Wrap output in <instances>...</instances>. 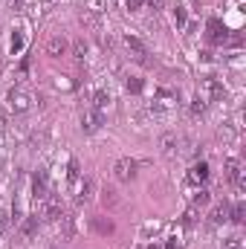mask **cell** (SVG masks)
<instances>
[{
  "label": "cell",
  "mask_w": 246,
  "mask_h": 249,
  "mask_svg": "<svg viewBox=\"0 0 246 249\" xmlns=\"http://www.w3.org/2000/svg\"><path fill=\"white\" fill-rule=\"evenodd\" d=\"M223 177H226V183H232L241 191L244 188V162L241 160H226L223 162Z\"/></svg>",
  "instance_id": "3957f363"
},
{
  "label": "cell",
  "mask_w": 246,
  "mask_h": 249,
  "mask_svg": "<svg viewBox=\"0 0 246 249\" xmlns=\"http://www.w3.org/2000/svg\"><path fill=\"white\" fill-rule=\"evenodd\" d=\"M20 44H23V41H20V35H15V38H12V53H18V50H20Z\"/></svg>",
  "instance_id": "d4e9b609"
},
{
  "label": "cell",
  "mask_w": 246,
  "mask_h": 249,
  "mask_svg": "<svg viewBox=\"0 0 246 249\" xmlns=\"http://www.w3.org/2000/svg\"><path fill=\"white\" fill-rule=\"evenodd\" d=\"M209 180V165L206 162H200V165H191V171H188V183H206Z\"/></svg>",
  "instance_id": "7c38bea8"
},
{
  "label": "cell",
  "mask_w": 246,
  "mask_h": 249,
  "mask_svg": "<svg viewBox=\"0 0 246 249\" xmlns=\"http://www.w3.org/2000/svg\"><path fill=\"white\" fill-rule=\"evenodd\" d=\"M229 220H235V223H244V220H246V206H244V203H238V206L229 212Z\"/></svg>",
  "instance_id": "e0dca14e"
},
{
  "label": "cell",
  "mask_w": 246,
  "mask_h": 249,
  "mask_svg": "<svg viewBox=\"0 0 246 249\" xmlns=\"http://www.w3.org/2000/svg\"><path fill=\"white\" fill-rule=\"evenodd\" d=\"M226 249H244V241H241V235H232V238H226Z\"/></svg>",
  "instance_id": "7402d4cb"
},
{
  "label": "cell",
  "mask_w": 246,
  "mask_h": 249,
  "mask_svg": "<svg viewBox=\"0 0 246 249\" xmlns=\"http://www.w3.org/2000/svg\"><path fill=\"white\" fill-rule=\"evenodd\" d=\"M194 223H197V209L191 206V209H188V212L183 214V226L188 229V226H194Z\"/></svg>",
  "instance_id": "ffe728a7"
},
{
  "label": "cell",
  "mask_w": 246,
  "mask_h": 249,
  "mask_svg": "<svg viewBox=\"0 0 246 249\" xmlns=\"http://www.w3.org/2000/svg\"><path fill=\"white\" fill-rule=\"evenodd\" d=\"M107 105H110V93H107V90H96V93H93V110L105 113Z\"/></svg>",
  "instance_id": "9a60e30c"
},
{
  "label": "cell",
  "mask_w": 246,
  "mask_h": 249,
  "mask_svg": "<svg viewBox=\"0 0 246 249\" xmlns=\"http://www.w3.org/2000/svg\"><path fill=\"white\" fill-rule=\"evenodd\" d=\"M127 90H130V93H139V90H142V81H139V78H133V81L127 78Z\"/></svg>",
  "instance_id": "cb8c5ba5"
},
{
  "label": "cell",
  "mask_w": 246,
  "mask_h": 249,
  "mask_svg": "<svg viewBox=\"0 0 246 249\" xmlns=\"http://www.w3.org/2000/svg\"><path fill=\"white\" fill-rule=\"evenodd\" d=\"M124 3H127V9H130V12H133V9H139V6H142V3H145V0H124Z\"/></svg>",
  "instance_id": "484cf974"
},
{
  "label": "cell",
  "mask_w": 246,
  "mask_h": 249,
  "mask_svg": "<svg viewBox=\"0 0 246 249\" xmlns=\"http://www.w3.org/2000/svg\"><path fill=\"white\" fill-rule=\"evenodd\" d=\"M206 107H209V102H203V99H200V96H197V99H194V102H191V113H203V110H206Z\"/></svg>",
  "instance_id": "603a6c76"
},
{
  "label": "cell",
  "mask_w": 246,
  "mask_h": 249,
  "mask_svg": "<svg viewBox=\"0 0 246 249\" xmlns=\"http://www.w3.org/2000/svg\"><path fill=\"white\" fill-rule=\"evenodd\" d=\"M145 249H159V244H148Z\"/></svg>",
  "instance_id": "f546056e"
},
{
  "label": "cell",
  "mask_w": 246,
  "mask_h": 249,
  "mask_svg": "<svg viewBox=\"0 0 246 249\" xmlns=\"http://www.w3.org/2000/svg\"><path fill=\"white\" fill-rule=\"evenodd\" d=\"M3 130H6V116L0 113V133H3Z\"/></svg>",
  "instance_id": "f1b7e54d"
},
{
  "label": "cell",
  "mask_w": 246,
  "mask_h": 249,
  "mask_svg": "<svg viewBox=\"0 0 246 249\" xmlns=\"http://www.w3.org/2000/svg\"><path fill=\"white\" fill-rule=\"evenodd\" d=\"M165 249H180V241H177V238H171V241H168V247Z\"/></svg>",
  "instance_id": "83f0119b"
},
{
  "label": "cell",
  "mask_w": 246,
  "mask_h": 249,
  "mask_svg": "<svg viewBox=\"0 0 246 249\" xmlns=\"http://www.w3.org/2000/svg\"><path fill=\"white\" fill-rule=\"evenodd\" d=\"M9 3H12V6H15V9H18V6H20V0H9Z\"/></svg>",
  "instance_id": "4dcf8cb0"
},
{
  "label": "cell",
  "mask_w": 246,
  "mask_h": 249,
  "mask_svg": "<svg viewBox=\"0 0 246 249\" xmlns=\"http://www.w3.org/2000/svg\"><path fill=\"white\" fill-rule=\"evenodd\" d=\"M145 3H148L151 9H162V6H165V0H145Z\"/></svg>",
  "instance_id": "4316f807"
},
{
  "label": "cell",
  "mask_w": 246,
  "mask_h": 249,
  "mask_svg": "<svg viewBox=\"0 0 246 249\" xmlns=\"http://www.w3.org/2000/svg\"><path fill=\"white\" fill-rule=\"evenodd\" d=\"M9 107H12L15 113H26V110L32 107V96H29L23 87H12V90H9Z\"/></svg>",
  "instance_id": "277c9868"
},
{
  "label": "cell",
  "mask_w": 246,
  "mask_h": 249,
  "mask_svg": "<svg viewBox=\"0 0 246 249\" xmlns=\"http://www.w3.org/2000/svg\"><path fill=\"white\" fill-rule=\"evenodd\" d=\"M50 194V183H47V174H35L32 177V200H44Z\"/></svg>",
  "instance_id": "30bf717a"
},
{
  "label": "cell",
  "mask_w": 246,
  "mask_h": 249,
  "mask_svg": "<svg viewBox=\"0 0 246 249\" xmlns=\"http://www.w3.org/2000/svg\"><path fill=\"white\" fill-rule=\"evenodd\" d=\"M191 200H194V206H206V203H209V200H211V194H209V191H206V188H197V191H194V197H191Z\"/></svg>",
  "instance_id": "d6986e66"
},
{
  "label": "cell",
  "mask_w": 246,
  "mask_h": 249,
  "mask_svg": "<svg viewBox=\"0 0 246 249\" xmlns=\"http://www.w3.org/2000/svg\"><path fill=\"white\" fill-rule=\"evenodd\" d=\"M93 229H96L99 235H113L116 226H113L110 220H105V217H93Z\"/></svg>",
  "instance_id": "2e32d148"
},
{
  "label": "cell",
  "mask_w": 246,
  "mask_h": 249,
  "mask_svg": "<svg viewBox=\"0 0 246 249\" xmlns=\"http://www.w3.org/2000/svg\"><path fill=\"white\" fill-rule=\"evenodd\" d=\"M174 20H177V26H185V23H188V18H185V9H183V6H174Z\"/></svg>",
  "instance_id": "44dd1931"
},
{
  "label": "cell",
  "mask_w": 246,
  "mask_h": 249,
  "mask_svg": "<svg viewBox=\"0 0 246 249\" xmlns=\"http://www.w3.org/2000/svg\"><path fill=\"white\" fill-rule=\"evenodd\" d=\"M185 139L180 133H162L159 136V148H162V154L165 157H174V154H180V145H183Z\"/></svg>",
  "instance_id": "8992f818"
},
{
  "label": "cell",
  "mask_w": 246,
  "mask_h": 249,
  "mask_svg": "<svg viewBox=\"0 0 246 249\" xmlns=\"http://www.w3.org/2000/svg\"><path fill=\"white\" fill-rule=\"evenodd\" d=\"M197 96L203 99V102H217V99H223L226 96V90H223V84L217 81V78H203L200 81V87H197Z\"/></svg>",
  "instance_id": "6da1fadb"
},
{
  "label": "cell",
  "mask_w": 246,
  "mask_h": 249,
  "mask_svg": "<svg viewBox=\"0 0 246 249\" xmlns=\"http://www.w3.org/2000/svg\"><path fill=\"white\" fill-rule=\"evenodd\" d=\"M72 55H75V61H84L87 58V44L84 41H75L72 44Z\"/></svg>",
  "instance_id": "ac0fdd59"
},
{
  "label": "cell",
  "mask_w": 246,
  "mask_h": 249,
  "mask_svg": "<svg viewBox=\"0 0 246 249\" xmlns=\"http://www.w3.org/2000/svg\"><path fill=\"white\" fill-rule=\"evenodd\" d=\"M67 50H70V41L64 35H53L47 41V55L50 58H61V55H67Z\"/></svg>",
  "instance_id": "ba28073f"
},
{
  "label": "cell",
  "mask_w": 246,
  "mask_h": 249,
  "mask_svg": "<svg viewBox=\"0 0 246 249\" xmlns=\"http://www.w3.org/2000/svg\"><path fill=\"white\" fill-rule=\"evenodd\" d=\"M177 102H180L177 90H171V87H157V93H154V110H171V107H177Z\"/></svg>",
  "instance_id": "7a4b0ae2"
},
{
  "label": "cell",
  "mask_w": 246,
  "mask_h": 249,
  "mask_svg": "<svg viewBox=\"0 0 246 249\" xmlns=\"http://www.w3.org/2000/svg\"><path fill=\"white\" fill-rule=\"evenodd\" d=\"M229 212H232V206H229L226 200H223V203H217V206L211 209V223H217V226H220V223H226V220H229Z\"/></svg>",
  "instance_id": "4fadbf2b"
},
{
  "label": "cell",
  "mask_w": 246,
  "mask_h": 249,
  "mask_svg": "<svg viewBox=\"0 0 246 249\" xmlns=\"http://www.w3.org/2000/svg\"><path fill=\"white\" fill-rule=\"evenodd\" d=\"M124 47H127V53L133 55V61H139V64H148V47L139 41V38H133V35H127L124 38Z\"/></svg>",
  "instance_id": "52a82bcc"
},
{
  "label": "cell",
  "mask_w": 246,
  "mask_h": 249,
  "mask_svg": "<svg viewBox=\"0 0 246 249\" xmlns=\"http://www.w3.org/2000/svg\"><path fill=\"white\" fill-rule=\"evenodd\" d=\"M102 122H105V119H102V113H99V110H93V107H90L87 113H81V130H84V133H96V130L102 127Z\"/></svg>",
  "instance_id": "9c48e42d"
},
{
  "label": "cell",
  "mask_w": 246,
  "mask_h": 249,
  "mask_svg": "<svg viewBox=\"0 0 246 249\" xmlns=\"http://www.w3.org/2000/svg\"><path fill=\"white\" fill-rule=\"evenodd\" d=\"M18 223H20V235H23V238H32V235L38 232V214H29V217H20Z\"/></svg>",
  "instance_id": "5bb4252c"
},
{
  "label": "cell",
  "mask_w": 246,
  "mask_h": 249,
  "mask_svg": "<svg viewBox=\"0 0 246 249\" xmlns=\"http://www.w3.org/2000/svg\"><path fill=\"white\" fill-rule=\"evenodd\" d=\"M113 177H116L119 183H130V180L136 177V162L127 160V157H122V160L113 165Z\"/></svg>",
  "instance_id": "5b68a950"
},
{
  "label": "cell",
  "mask_w": 246,
  "mask_h": 249,
  "mask_svg": "<svg viewBox=\"0 0 246 249\" xmlns=\"http://www.w3.org/2000/svg\"><path fill=\"white\" fill-rule=\"evenodd\" d=\"M209 38H211L214 44H223V41L229 38V35H226V26H223L217 18H211V20H209Z\"/></svg>",
  "instance_id": "8fae6325"
}]
</instances>
